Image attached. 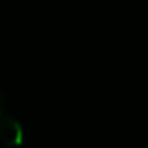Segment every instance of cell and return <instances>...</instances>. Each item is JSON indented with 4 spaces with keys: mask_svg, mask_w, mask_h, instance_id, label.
I'll list each match as a JSON object with an SVG mask.
<instances>
[{
    "mask_svg": "<svg viewBox=\"0 0 148 148\" xmlns=\"http://www.w3.org/2000/svg\"><path fill=\"white\" fill-rule=\"evenodd\" d=\"M22 128L19 122L0 112V148H16L22 144Z\"/></svg>",
    "mask_w": 148,
    "mask_h": 148,
    "instance_id": "6da1fadb",
    "label": "cell"
}]
</instances>
